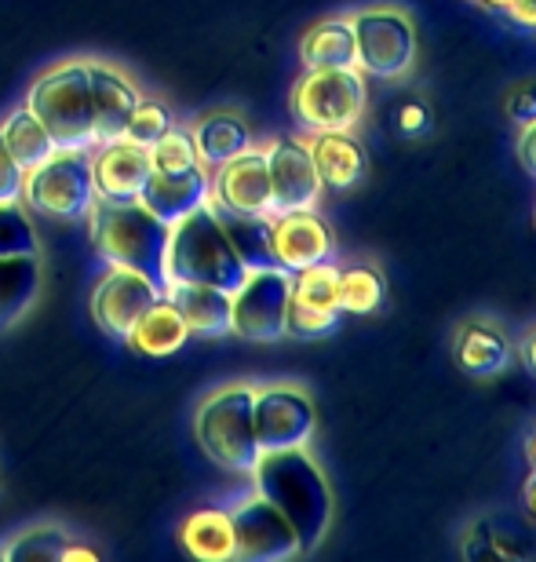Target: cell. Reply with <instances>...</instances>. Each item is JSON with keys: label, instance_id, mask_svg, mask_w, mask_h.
<instances>
[{"label": "cell", "instance_id": "obj_45", "mask_svg": "<svg viewBox=\"0 0 536 562\" xmlns=\"http://www.w3.org/2000/svg\"><path fill=\"white\" fill-rule=\"evenodd\" d=\"M529 460H533V471H536V431H533V438H529Z\"/></svg>", "mask_w": 536, "mask_h": 562}, {"label": "cell", "instance_id": "obj_8", "mask_svg": "<svg viewBox=\"0 0 536 562\" xmlns=\"http://www.w3.org/2000/svg\"><path fill=\"white\" fill-rule=\"evenodd\" d=\"M95 201L92 150H59L22 179V205L55 220H88Z\"/></svg>", "mask_w": 536, "mask_h": 562}, {"label": "cell", "instance_id": "obj_14", "mask_svg": "<svg viewBox=\"0 0 536 562\" xmlns=\"http://www.w3.org/2000/svg\"><path fill=\"white\" fill-rule=\"evenodd\" d=\"M212 205L241 212V216H274L266 150L249 146L244 154L230 157L227 165L212 168Z\"/></svg>", "mask_w": 536, "mask_h": 562}, {"label": "cell", "instance_id": "obj_42", "mask_svg": "<svg viewBox=\"0 0 536 562\" xmlns=\"http://www.w3.org/2000/svg\"><path fill=\"white\" fill-rule=\"evenodd\" d=\"M70 559H88V562H95L99 559V552L95 548H84V544H66V552H62V559L59 562H70Z\"/></svg>", "mask_w": 536, "mask_h": 562}, {"label": "cell", "instance_id": "obj_16", "mask_svg": "<svg viewBox=\"0 0 536 562\" xmlns=\"http://www.w3.org/2000/svg\"><path fill=\"white\" fill-rule=\"evenodd\" d=\"M150 172V150L128 139L99 143L92 154V183L99 201H139Z\"/></svg>", "mask_w": 536, "mask_h": 562}, {"label": "cell", "instance_id": "obj_20", "mask_svg": "<svg viewBox=\"0 0 536 562\" xmlns=\"http://www.w3.org/2000/svg\"><path fill=\"white\" fill-rule=\"evenodd\" d=\"M164 296H169L179 307V314L186 318L190 336H208V340L230 336V325H233L230 292L212 289V285H194V281H169Z\"/></svg>", "mask_w": 536, "mask_h": 562}, {"label": "cell", "instance_id": "obj_30", "mask_svg": "<svg viewBox=\"0 0 536 562\" xmlns=\"http://www.w3.org/2000/svg\"><path fill=\"white\" fill-rule=\"evenodd\" d=\"M66 544H70V533H62L59 526H37V530H26L11 541L0 559L11 562H59Z\"/></svg>", "mask_w": 536, "mask_h": 562}, {"label": "cell", "instance_id": "obj_15", "mask_svg": "<svg viewBox=\"0 0 536 562\" xmlns=\"http://www.w3.org/2000/svg\"><path fill=\"white\" fill-rule=\"evenodd\" d=\"M271 245H274V263L285 267V271H304V267L326 263L337 256V238H332V227L310 212H285V216H274L271 227Z\"/></svg>", "mask_w": 536, "mask_h": 562}, {"label": "cell", "instance_id": "obj_29", "mask_svg": "<svg viewBox=\"0 0 536 562\" xmlns=\"http://www.w3.org/2000/svg\"><path fill=\"white\" fill-rule=\"evenodd\" d=\"M387 296L384 274L376 267H340L337 278V307L343 314H373Z\"/></svg>", "mask_w": 536, "mask_h": 562}, {"label": "cell", "instance_id": "obj_22", "mask_svg": "<svg viewBox=\"0 0 536 562\" xmlns=\"http://www.w3.org/2000/svg\"><path fill=\"white\" fill-rule=\"evenodd\" d=\"M186 340H190V325L169 296L150 303L128 333L132 351H139L142 358H172L175 351H183Z\"/></svg>", "mask_w": 536, "mask_h": 562}, {"label": "cell", "instance_id": "obj_12", "mask_svg": "<svg viewBox=\"0 0 536 562\" xmlns=\"http://www.w3.org/2000/svg\"><path fill=\"white\" fill-rule=\"evenodd\" d=\"M266 168H271V194H274V216L285 212H310L321 201V183L315 157H310L307 139L282 136L266 146Z\"/></svg>", "mask_w": 536, "mask_h": 562}, {"label": "cell", "instance_id": "obj_34", "mask_svg": "<svg viewBox=\"0 0 536 562\" xmlns=\"http://www.w3.org/2000/svg\"><path fill=\"white\" fill-rule=\"evenodd\" d=\"M175 125L172 121V110L158 103V99H139L136 110H132V117H128V125H125V136L121 139H128V143H136V146H150L158 143L164 132H169Z\"/></svg>", "mask_w": 536, "mask_h": 562}, {"label": "cell", "instance_id": "obj_19", "mask_svg": "<svg viewBox=\"0 0 536 562\" xmlns=\"http://www.w3.org/2000/svg\"><path fill=\"white\" fill-rule=\"evenodd\" d=\"M453 355L464 373L482 376V380L500 376L511 362H515V347H511L508 333L500 329L497 322H486V318H471L456 329Z\"/></svg>", "mask_w": 536, "mask_h": 562}, {"label": "cell", "instance_id": "obj_32", "mask_svg": "<svg viewBox=\"0 0 536 562\" xmlns=\"http://www.w3.org/2000/svg\"><path fill=\"white\" fill-rule=\"evenodd\" d=\"M41 252L37 231L22 201H0V256H33Z\"/></svg>", "mask_w": 536, "mask_h": 562}, {"label": "cell", "instance_id": "obj_38", "mask_svg": "<svg viewBox=\"0 0 536 562\" xmlns=\"http://www.w3.org/2000/svg\"><path fill=\"white\" fill-rule=\"evenodd\" d=\"M398 128L406 132V136H423V132L431 128V114L423 110L420 103H409L398 110Z\"/></svg>", "mask_w": 536, "mask_h": 562}, {"label": "cell", "instance_id": "obj_10", "mask_svg": "<svg viewBox=\"0 0 536 562\" xmlns=\"http://www.w3.org/2000/svg\"><path fill=\"white\" fill-rule=\"evenodd\" d=\"M252 427L260 453L299 449L315 438V402L296 384H263L252 395Z\"/></svg>", "mask_w": 536, "mask_h": 562}, {"label": "cell", "instance_id": "obj_2", "mask_svg": "<svg viewBox=\"0 0 536 562\" xmlns=\"http://www.w3.org/2000/svg\"><path fill=\"white\" fill-rule=\"evenodd\" d=\"M92 249L106 267H128L169 285V238L172 227L161 223L139 201H95L92 209Z\"/></svg>", "mask_w": 536, "mask_h": 562}, {"label": "cell", "instance_id": "obj_36", "mask_svg": "<svg viewBox=\"0 0 536 562\" xmlns=\"http://www.w3.org/2000/svg\"><path fill=\"white\" fill-rule=\"evenodd\" d=\"M22 165L15 161V154L8 150V143L0 139V201H22Z\"/></svg>", "mask_w": 536, "mask_h": 562}, {"label": "cell", "instance_id": "obj_7", "mask_svg": "<svg viewBox=\"0 0 536 562\" xmlns=\"http://www.w3.org/2000/svg\"><path fill=\"white\" fill-rule=\"evenodd\" d=\"M357 41V70L379 81H398L417 66V26L398 4H373L351 15Z\"/></svg>", "mask_w": 536, "mask_h": 562}, {"label": "cell", "instance_id": "obj_24", "mask_svg": "<svg viewBox=\"0 0 536 562\" xmlns=\"http://www.w3.org/2000/svg\"><path fill=\"white\" fill-rule=\"evenodd\" d=\"M179 541L194 559L205 562H230L238 559L233 541V515L227 508H197L179 526Z\"/></svg>", "mask_w": 536, "mask_h": 562}, {"label": "cell", "instance_id": "obj_26", "mask_svg": "<svg viewBox=\"0 0 536 562\" xmlns=\"http://www.w3.org/2000/svg\"><path fill=\"white\" fill-rule=\"evenodd\" d=\"M299 59L307 70L318 66H357V41L351 19H321L299 41Z\"/></svg>", "mask_w": 536, "mask_h": 562}, {"label": "cell", "instance_id": "obj_43", "mask_svg": "<svg viewBox=\"0 0 536 562\" xmlns=\"http://www.w3.org/2000/svg\"><path fill=\"white\" fill-rule=\"evenodd\" d=\"M526 504H529V512H533V519H536V471H533V479L526 482Z\"/></svg>", "mask_w": 536, "mask_h": 562}, {"label": "cell", "instance_id": "obj_35", "mask_svg": "<svg viewBox=\"0 0 536 562\" xmlns=\"http://www.w3.org/2000/svg\"><path fill=\"white\" fill-rule=\"evenodd\" d=\"M337 278L340 267L332 260L304 267V271L293 274V296L304 303H318V307H337Z\"/></svg>", "mask_w": 536, "mask_h": 562}, {"label": "cell", "instance_id": "obj_18", "mask_svg": "<svg viewBox=\"0 0 536 562\" xmlns=\"http://www.w3.org/2000/svg\"><path fill=\"white\" fill-rule=\"evenodd\" d=\"M92 74V106H95V143H114L125 136L132 110L139 103V88L125 74L106 63H88Z\"/></svg>", "mask_w": 536, "mask_h": 562}, {"label": "cell", "instance_id": "obj_4", "mask_svg": "<svg viewBox=\"0 0 536 562\" xmlns=\"http://www.w3.org/2000/svg\"><path fill=\"white\" fill-rule=\"evenodd\" d=\"M26 106L44 121L59 150H95V106L88 63L70 59L37 77L26 95Z\"/></svg>", "mask_w": 536, "mask_h": 562}, {"label": "cell", "instance_id": "obj_28", "mask_svg": "<svg viewBox=\"0 0 536 562\" xmlns=\"http://www.w3.org/2000/svg\"><path fill=\"white\" fill-rule=\"evenodd\" d=\"M0 139L8 143V150L15 154L22 172H33L44 161H52L59 154V143L52 139V132L44 128V121L33 114L30 106H19L4 125H0Z\"/></svg>", "mask_w": 536, "mask_h": 562}, {"label": "cell", "instance_id": "obj_27", "mask_svg": "<svg viewBox=\"0 0 536 562\" xmlns=\"http://www.w3.org/2000/svg\"><path fill=\"white\" fill-rule=\"evenodd\" d=\"M216 209V220L223 234L230 238L233 252L241 256V263L249 271H260V267H277L274 263V245H271V227H274V216H241V212H230L223 205H212Z\"/></svg>", "mask_w": 536, "mask_h": 562}, {"label": "cell", "instance_id": "obj_25", "mask_svg": "<svg viewBox=\"0 0 536 562\" xmlns=\"http://www.w3.org/2000/svg\"><path fill=\"white\" fill-rule=\"evenodd\" d=\"M41 296V252L0 256V333L11 329Z\"/></svg>", "mask_w": 536, "mask_h": 562}, {"label": "cell", "instance_id": "obj_3", "mask_svg": "<svg viewBox=\"0 0 536 562\" xmlns=\"http://www.w3.org/2000/svg\"><path fill=\"white\" fill-rule=\"evenodd\" d=\"M249 274L241 256L233 252L230 238L223 234L216 209L201 205L179 220L169 238V281H194V285H212L233 292Z\"/></svg>", "mask_w": 536, "mask_h": 562}, {"label": "cell", "instance_id": "obj_37", "mask_svg": "<svg viewBox=\"0 0 536 562\" xmlns=\"http://www.w3.org/2000/svg\"><path fill=\"white\" fill-rule=\"evenodd\" d=\"M508 117L515 121L518 128L533 125V121H536V81L518 85L515 92H511V99H508Z\"/></svg>", "mask_w": 536, "mask_h": 562}, {"label": "cell", "instance_id": "obj_5", "mask_svg": "<svg viewBox=\"0 0 536 562\" xmlns=\"http://www.w3.org/2000/svg\"><path fill=\"white\" fill-rule=\"evenodd\" d=\"M252 384H230L219 387L216 395L201 402L194 417L197 446L216 460L219 468L233 471V475H252L255 460H260V442H255L252 427Z\"/></svg>", "mask_w": 536, "mask_h": 562}, {"label": "cell", "instance_id": "obj_23", "mask_svg": "<svg viewBox=\"0 0 536 562\" xmlns=\"http://www.w3.org/2000/svg\"><path fill=\"white\" fill-rule=\"evenodd\" d=\"M190 136H194L197 157L208 172L219 165H227L230 157H238L252 146L249 121H244L241 114H230V110H216V114L197 117L194 128H190Z\"/></svg>", "mask_w": 536, "mask_h": 562}, {"label": "cell", "instance_id": "obj_41", "mask_svg": "<svg viewBox=\"0 0 536 562\" xmlns=\"http://www.w3.org/2000/svg\"><path fill=\"white\" fill-rule=\"evenodd\" d=\"M522 362H526V369L536 376V325L529 329L526 340H522Z\"/></svg>", "mask_w": 536, "mask_h": 562}, {"label": "cell", "instance_id": "obj_9", "mask_svg": "<svg viewBox=\"0 0 536 562\" xmlns=\"http://www.w3.org/2000/svg\"><path fill=\"white\" fill-rule=\"evenodd\" d=\"M293 300V271L285 267H260L249 271L238 289L230 292V314L241 340L252 344H274L285 336V314Z\"/></svg>", "mask_w": 536, "mask_h": 562}, {"label": "cell", "instance_id": "obj_33", "mask_svg": "<svg viewBox=\"0 0 536 562\" xmlns=\"http://www.w3.org/2000/svg\"><path fill=\"white\" fill-rule=\"evenodd\" d=\"M150 165H153V172H183V168L201 165L190 128L172 125L169 132H164V136L150 146Z\"/></svg>", "mask_w": 536, "mask_h": 562}, {"label": "cell", "instance_id": "obj_1", "mask_svg": "<svg viewBox=\"0 0 536 562\" xmlns=\"http://www.w3.org/2000/svg\"><path fill=\"white\" fill-rule=\"evenodd\" d=\"M252 482L255 493L293 522L304 552H315L326 541L332 522V490L321 475L318 460L307 453V446L263 453L252 468Z\"/></svg>", "mask_w": 536, "mask_h": 562}, {"label": "cell", "instance_id": "obj_13", "mask_svg": "<svg viewBox=\"0 0 536 562\" xmlns=\"http://www.w3.org/2000/svg\"><path fill=\"white\" fill-rule=\"evenodd\" d=\"M164 296V289L158 281H150L147 274L128 271V267H110L103 281L92 292V318L103 333L128 340L132 325L142 318V311L150 303H158Z\"/></svg>", "mask_w": 536, "mask_h": 562}, {"label": "cell", "instance_id": "obj_6", "mask_svg": "<svg viewBox=\"0 0 536 562\" xmlns=\"http://www.w3.org/2000/svg\"><path fill=\"white\" fill-rule=\"evenodd\" d=\"M365 74L357 66H318L293 88V114L307 132H354L365 117Z\"/></svg>", "mask_w": 536, "mask_h": 562}, {"label": "cell", "instance_id": "obj_17", "mask_svg": "<svg viewBox=\"0 0 536 562\" xmlns=\"http://www.w3.org/2000/svg\"><path fill=\"white\" fill-rule=\"evenodd\" d=\"M212 201V172L205 165L183 168V172H150L147 187L139 194V205H147L161 223L175 227L190 212Z\"/></svg>", "mask_w": 536, "mask_h": 562}, {"label": "cell", "instance_id": "obj_31", "mask_svg": "<svg viewBox=\"0 0 536 562\" xmlns=\"http://www.w3.org/2000/svg\"><path fill=\"white\" fill-rule=\"evenodd\" d=\"M340 322H343L340 307H318V303H304L293 296L285 314V336H296V340H321V336L337 333Z\"/></svg>", "mask_w": 536, "mask_h": 562}, {"label": "cell", "instance_id": "obj_21", "mask_svg": "<svg viewBox=\"0 0 536 562\" xmlns=\"http://www.w3.org/2000/svg\"><path fill=\"white\" fill-rule=\"evenodd\" d=\"M310 157L321 183L332 190H351L365 176V150L351 132H310Z\"/></svg>", "mask_w": 536, "mask_h": 562}, {"label": "cell", "instance_id": "obj_40", "mask_svg": "<svg viewBox=\"0 0 536 562\" xmlns=\"http://www.w3.org/2000/svg\"><path fill=\"white\" fill-rule=\"evenodd\" d=\"M504 11L518 22V26L536 30V0H508Z\"/></svg>", "mask_w": 536, "mask_h": 562}, {"label": "cell", "instance_id": "obj_39", "mask_svg": "<svg viewBox=\"0 0 536 562\" xmlns=\"http://www.w3.org/2000/svg\"><path fill=\"white\" fill-rule=\"evenodd\" d=\"M518 161L536 179V121L518 132Z\"/></svg>", "mask_w": 536, "mask_h": 562}, {"label": "cell", "instance_id": "obj_11", "mask_svg": "<svg viewBox=\"0 0 536 562\" xmlns=\"http://www.w3.org/2000/svg\"><path fill=\"white\" fill-rule=\"evenodd\" d=\"M230 515H233V541H238L241 562H285L304 555V544H299L293 522L271 501L260 497V493L244 497Z\"/></svg>", "mask_w": 536, "mask_h": 562}, {"label": "cell", "instance_id": "obj_44", "mask_svg": "<svg viewBox=\"0 0 536 562\" xmlns=\"http://www.w3.org/2000/svg\"><path fill=\"white\" fill-rule=\"evenodd\" d=\"M475 4H482V8H504L508 0H475Z\"/></svg>", "mask_w": 536, "mask_h": 562}]
</instances>
